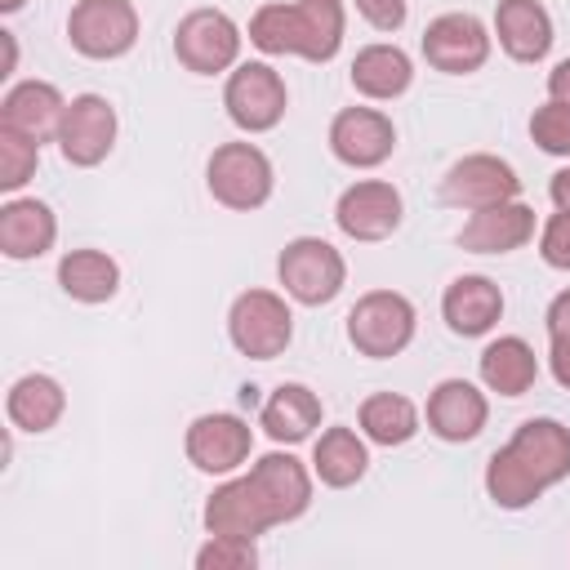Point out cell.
<instances>
[{"instance_id": "cell-10", "label": "cell", "mask_w": 570, "mask_h": 570, "mask_svg": "<svg viewBox=\"0 0 570 570\" xmlns=\"http://www.w3.org/2000/svg\"><path fill=\"white\" fill-rule=\"evenodd\" d=\"M441 196L459 209H490V205H503V200H517L521 196V178L508 160L490 156V151H472L463 160H454L441 178Z\"/></svg>"}, {"instance_id": "cell-18", "label": "cell", "mask_w": 570, "mask_h": 570, "mask_svg": "<svg viewBox=\"0 0 570 570\" xmlns=\"http://www.w3.org/2000/svg\"><path fill=\"white\" fill-rule=\"evenodd\" d=\"M53 240H58V218L45 200H36V196L4 200V209H0V254L4 258H13V263L40 258L53 249Z\"/></svg>"}, {"instance_id": "cell-19", "label": "cell", "mask_w": 570, "mask_h": 570, "mask_svg": "<svg viewBox=\"0 0 570 570\" xmlns=\"http://www.w3.org/2000/svg\"><path fill=\"white\" fill-rule=\"evenodd\" d=\"M534 236V209L521 200H503L490 209H472V218L459 232V245L468 254H512Z\"/></svg>"}, {"instance_id": "cell-35", "label": "cell", "mask_w": 570, "mask_h": 570, "mask_svg": "<svg viewBox=\"0 0 570 570\" xmlns=\"http://www.w3.org/2000/svg\"><path fill=\"white\" fill-rule=\"evenodd\" d=\"M539 254H543V263H548V267L570 272V209H557V214L543 223Z\"/></svg>"}, {"instance_id": "cell-31", "label": "cell", "mask_w": 570, "mask_h": 570, "mask_svg": "<svg viewBox=\"0 0 570 570\" xmlns=\"http://www.w3.org/2000/svg\"><path fill=\"white\" fill-rule=\"evenodd\" d=\"M485 494H490L499 508L521 512V508H530V503L543 494V485H539V476L503 445V450H494L490 463H485Z\"/></svg>"}, {"instance_id": "cell-20", "label": "cell", "mask_w": 570, "mask_h": 570, "mask_svg": "<svg viewBox=\"0 0 570 570\" xmlns=\"http://www.w3.org/2000/svg\"><path fill=\"white\" fill-rule=\"evenodd\" d=\"M441 316L454 334L463 338H481L499 325L503 316V289L490 281V276H454L445 285V298H441Z\"/></svg>"}, {"instance_id": "cell-16", "label": "cell", "mask_w": 570, "mask_h": 570, "mask_svg": "<svg viewBox=\"0 0 570 570\" xmlns=\"http://www.w3.org/2000/svg\"><path fill=\"white\" fill-rule=\"evenodd\" d=\"M485 419H490V401L468 379H441L428 396V428L450 445H463V441L481 436Z\"/></svg>"}, {"instance_id": "cell-1", "label": "cell", "mask_w": 570, "mask_h": 570, "mask_svg": "<svg viewBox=\"0 0 570 570\" xmlns=\"http://www.w3.org/2000/svg\"><path fill=\"white\" fill-rule=\"evenodd\" d=\"M343 0H267L249 18V45L263 53L330 62L343 45Z\"/></svg>"}, {"instance_id": "cell-5", "label": "cell", "mask_w": 570, "mask_h": 570, "mask_svg": "<svg viewBox=\"0 0 570 570\" xmlns=\"http://www.w3.org/2000/svg\"><path fill=\"white\" fill-rule=\"evenodd\" d=\"M227 334L240 356L276 361L294 338V312L272 289H245V294H236V303L227 312Z\"/></svg>"}, {"instance_id": "cell-24", "label": "cell", "mask_w": 570, "mask_h": 570, "mask_svg": "<svg viewBox=\"0 0 570 570\" xmlns=\"http://www.w3.org/2000/svg\"><path fill=\"white\" fill-rule=\"evenodd\" d=\"M258 428L281 441V445H298L307 441L316 428H321V396L303 383H281L267 401H263V414H258Z\"/></svg>"}, {"instance_id": "cell-28", "label": "cell", "mask_w": 570, "mask_h": 570, "mask_svg": "<svg viewBox=\"0 0 570 570\" xmlns=\"http://www.w3.org/2000/svg\"><path fill=\"white\" fill-rule=\"evenodd\" d=\"M58 285L76 303H107L120 289V263L102 249H67L58 258Z\"/></svg>"}, {"instance_id": "cell-6", "label": "cell", "mask_w": 570, "mask_h": 570, "mask_svg": "<svg viewBox=\"0 0 570 570\" xmlns=\"http://www.w3.org/2000/svg\"><path fill=\"white\" fill-rule=\"evenodd\" d=\"M67 40L94 62L125 58L138 45V9L129 0H76L67 13Z\"/></svg>"}, {"instance_id": "cell-34", "label": "cell", "mask_w": 570, "mask_h": 570, "mask_svg": "<svg viewBox=\"0 0 570 570\" xmlns=\"http://www.w3.org/2000/svg\"><path fill=\"white\" fill-rule=\"evenodd\" d=\"M530 138L539 142V151L548 156H570V107L566 102H543L530 116Z\"/></svg>"}, {"instance_id": "cell-22", "label": "cell", "mask_w": 570, "mask_h": 570, "mask_svg": "<svg viewBox=\"0 0 570 570\" xmlns=\"http://www.w3.org/2000/svg\"><path fill=\"white\" fill-rule=\"evenodd\" d=\"M508 450L539 476L543 490L570 476V428L557 423V419H525L512 432Z\"/></svg>"}, {"instance_id": "cell-13", "label": "cell", "mask_w": 570, "mask_h": 570, "mask_svg": "<svg viewBox=\"0 0 570 570\" xmlns=\"http://www.w3.org/2000/svg\"><path fill=\"white\" fill-rule=\"evenodd\" d=\"M401 214H405L401 191L392 183H383V178L352 183L334 205V223L352 240H387L401 227Z\"/></svg>"}, {"instance_id": "cell-14", "label": "cell", "mask_w": 570, "mask_h": 570, "mask_svg": "<svg viewBox=\"0 0 570 570\" xmlns=\"http://www.w3.org/2000/svg\"><path fill=\"white\" fill-rule=\"evenodd\" d=\"M330 151L352 169H374L396 151V125L379 107H343L330 120Z\"/></svg>"}, {"instance_id": "cell-36", "label": "cell", "mask_w": 570, "mask_h": 570, "mask_svg": "<svg viewBox=\"0 0 570 570\" xmlns=\"http://www.w3.org/2000/svg\"><path fill=\"white\" fill-rule=\"evenodd\" d=\"M356 13H361L374 31H401L410 4H405V0H356Z\"/></svg>"}, {"instance_id": "cell-3", "label": "cell", "mask_w": 570, "mask_h": 570, "mask_svg": "<svg viewBox=\"0 0 570 570\" xmlns=\"http://www.w3.org/2000/svg\"><path fill=\"white\" fill-rule=\"evenodd\" d=\"M414 325H419L414 303L396 289H370L347 312V338L370 361H387V356L405 352L414 338Z\"/></svg>"}, {"instance_id": "cell-8", "label": "cell", "mask_w": 570, "mask_h": 570, "mask_svg": "<svg viewBox=\"0 0 570 570\" xmlns=\"http://www.w3.org/2000/svg\"><path fill=\"white\" fill-rule=\"evenodd\" d=\"M223 107H227V116H232L236 129L267 134V129L281 125V116L289 107V94H285V80H281L276 67H267V62H240L227 76Z\"/></svg>"}, {"instance_id": "cell-2", "label": "cell", "mask_w": 570, "mask_h": 570, "mask_svg": "<svg viewBox=\"0 0 570 570\" xmlns=\"http://www.w3.org/2000/svg\"><path fill=\"white\" fill-rule=\"evenodd\" d=\"M205 183H209V196L236 214H249V209H263L272 200V187H276V169L267 160L263 147L254 142H223L214 147L209 165H205Z\"/></svg>"}, {"instance_id": "cell-26", "label": "cell", "mask_w": 570, "mask_h": 570, "mask_svg": "<svg viewBox=\"0 0 570 570\" xmlns=\"http://www.w3.org/2000/svg\"><path fill=\"white\" fill-rule=\"evenodd\" d=\"M476 370H481V383L490 392H499V396H525L534 387V379H539V356H534V347L525 338L503 334V338L485 343Z\"/></svg>"}, {"instance_id": "cell-4", "label": "cell", "mask_w": 570, "mask_h": 570, "mask_svg": "<svg viewBox=\"0 0 570 570\" xmlns=\"http://www.w3.org/2000/svg\"><path fill=\"white\" fill-rule=\"evenodd\" d=\"M276 276L285 285V294L303 307H325L338 298L343 281H347V263L343 254L321 240V236H294L281 258H276Z\"/></svg>"}, {"instance_id": "cell-33", "label": "cell", "mask_w": 570, "mask_h": 570, "mask_svg": "<svg viewBox=\"0 0 570 570\" xmlns=\"http://www.w3.org/2000/svg\"><path fill=\"white\" fill-rule=\"evenodd\" d=\"M254 566H258L254 539H236V534H209V543L196 552V570H254Z\"/></svg>"}, {"instance_id": "cell-12", "label": "cell", "mask_w": 570, "mask_h": 570, "mask_svg": "<svg viewBox=\"0 0 570 570\" xmlns=\"http://www.w3.org/2000/svg\"><path fill=\"white\" fill-rule=\"evenodd\" d=\"M423 58L445 76L481 71L490 58V31L476 13H441L423 31Z\"/></svg>"}, {"instance_id": "cell-41", "label": "cell", "mask_w": 570, "mask_h": 570, "mask_svg": "<svg viewBox=\"0 0 570 570\" xmlns=\"http://www.w3.org/2000/svg\"><path fill=\"white\" fill-rule=\"evenodd\" d=\"M27 0H0V13H18Z\"/></svg>"}, {"instance_id": "cell-25", "label": "cell", "mask_w": 570, "mask_h": 570, "mask_svg": "<svg viewBox=\"0 0 570 570\" xmlns=\"http://www.w3.org/2000/svg\"><path fill=\"white\" fill-rule=\"evenodd\" d=\"M410 80H414V62L396 45H365L352 58V89L361 98L392 102V98H401L410 89Z\"/></svg>"}, {"instance_id": "cell-32", "label": "cell", "mask_w": 570, "mask_h": 570, "mask_svg": "<svg viewBox=\"0 0 570 570\" xmlns=\"http://www.w3.org/2000/svg\"><path fill=\"white\" fill-rule=\"evenodd\" d=\"M36 165H40V142L0 125V187L4 191L27 187V178L36 174Z\"/></svg>"}, {"instance_id": "cell-11", "label": "cell", "mask_w": 570, "mask_h": 570, "mask_svg": "<svg viewBox=\"0 0 570 570\" xmlns=\"http://www.w3.org/2000/svg\"><path fill=\"white\" fill-rule=\"evenodd\" d=\"M183 450L191 459V468L209 472V476H232L249 450H254V432L240 414H200L187 423Z\"/></svg>"}, {"instance_id": "cell-15", "label": "cell", "mask_w": 570, "mask_h": 570, "mask_svg": "<svg viewBox=\"0 0 570 570\" xmlns=\"http://www.w3.org/2000/svg\"><path fill=\"white\" fill-rule=\"evenodd\" d=\"M272 525H276V517H272V508L263 503V494H258V485L249 481V472L223 481V485L205 499V530H209V534L258 539V534H267Z\"/></svg>"}, {"instance_id": "cell-38", "label": "cell", "mask_w": 570, "mask_h": 570, "mask_svg": "<svg viewBox=\"0 0 570 570\" xmlns=\"http://www.w3.org/2000/svg\"><path fill=\"white\" fill-rule=\"evenodd\" d=\"M543 325H548V334H570V289H561V294L548 303Z\"/></svg>"}, {"instance_id": "cell-30", "label": "cell", "mask_w": 570, "mask_h": 570, "mask_svg": "<svg viewBox=\"0 0 570 570\" xmlns=\"http://www.w3.org/2000/svg\"><path fill=\"white\" fill-rule=\"evenodd\" d=\"M361 432L374 441V445H405L414 432H419V405L401 392H374L361 401V414H356Z\"/></svg>"}, {"instance_id": "cell-40", "label": "cell", "mask_w": 570, "mask_h": 570, "mask_svg": "<svg viewBox=\"0 0 570 570\" xmlns=\"http://www.w3.org/2000/svg\"><path fill=\"white\" fill-rule=\"evenodd\" d=\"M548 196H552V205H557V209H570V165L552 174V183H548Z\"/></svg>"}, {"instance_id": "cell-7", "label": "cell", "mask_w": 570, "mask_h": 570, "mask_svg": "<svg viewBox=\"0 0 570 570\" xmlns=\"http://www.w3.org/2000/svg\"><path fill=\"white\" fill-rule=\"evenodd\" d=\"M240 27L223 9H191L174 27V58L196 76H218L240 58Z\"/></svg>"}, {"instance_id": "cell-21", "label": "cell", "mask_w": 570, "mask_h": 570, "mask_svg": "<svg viewBox=\"0 0 570 570\" xmlns=\"http://www.w3.org/2000/svg\"><path fill=\"white\" fill-rule=\"evenodd\" d=\"M62 116H67V98H62L58 85H49V80H22V85H13V89L4 94V102H0V125L27 134V138H36V142L58 138Z\"/></svg>"}, {"instance_id": "cell-29", "label": "cell", "mask_w": 570, "mask_h": 570, "mask_svg": "<svg viewBox=\"0 0 570 570\" xmlns=\"http://www.w3.org/2000/svg\"><path fill=\"white\" fill-rule=\"evenodd\" d=\"M370 468V450L352 428H325L316 450H312V472L321 476V485L330 490H347L365 476Z\"/></svg>"}, {"instance_id": "cell-27", "label": "cell", "mask_w": 570, "mask_h": 570, "mask_svg": "<svg viewBox=\"0 0 570 570\" xmlns=\"http://www.w3.org/2000/svg\"><path fill=\"white\" fill-rule=\"evenodd\" d=\"M67 410V392L53 374H22L4 396V414L18 432H49Z\"/></svg>"}, {"instance_id": "cell-23", "label": "cell", "mask_w": 570, "mask_h": 570, "mask_svg": "<svg viewBox=\"0 0 570 570\" xmlns=\"http://www.w3.org/2000/svg\"><path fill=\"white\" fill-rule=\"evenodd\" d=\"M494 36L512 62H539L552 49V18L539 0H499Z\"/></svg>"}, {"instance_id": "cell-37", "label": "cell", "mask_w": 570, "mask_h": 570, "mask_svg": "<svg viewBox=\"0 0 570 570\" xmlns=\"http://www.w3.org/2000/svg\"><path fill=\"white\" fill-rule=\"evenodd\" d=\"M548 370L561 387H570V334H548Z\"/></svg>"}, {"instance_id": "cell-17", "label": "cell", "mask_w": 570, "mask_h": 570, "mask_svg": "<svg viewBox=\"0 0 570 570\" xmlns=\"http://www.w3.org/2000/svg\"><path fill=\"white\" fill-rule=\"evenodd\" d=\"M249 481L258 485V494H263V503L272 508L276 525L298 521V517L312 508V476H307V468H303L294 454H281V450L263 454V459L249 468Z\"/></svg>"}, {"instance_id": "cell-9", "label": "cell", "mask_w": 570, "mask_h": 570, "mask_svg": "<svg viewBox=\"0 0 570 570\" xmlns=\"http://www.w3.org/2000/svg\"><path fill=\"white\" fill-rule=\"evenodd\" d=\"M58 151L76 169H94L116 147V107L102 94H80L67 102V116L58 125Z\"/></svg>"}, {"instance_id": "cell-39", "label": "cell", "mask_w": 570, "mask_h": 570, "mask_svg": "<svg viewBox=\"0 0 570 570\" xmlns=\"http://www.w3.org/2000/svg\"><path fill=\"white\" fill-rule=\"evenodd\" d=\"M548 98L570 107V58H561V62L548 71Z\"/></svg>"}]
</instances>
